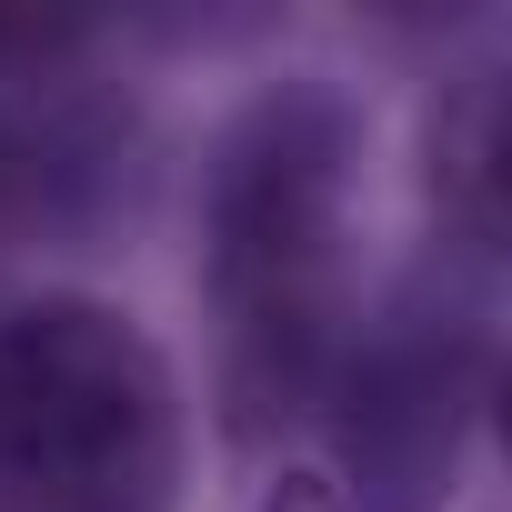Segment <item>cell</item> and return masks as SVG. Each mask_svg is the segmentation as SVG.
<instances>
[{
	"instance_id": "cell-1",
	"label": "cell",
	"mask_w": 512,
	"mask_h": 512,
	"mask_svg": "<svg viewBox=\"0 0 512 512\" xmlns=\"http://www.w3.org/2000/svg\"><path fill=\"white\" fill-rule=\"evenodd\" d=\"M362 282V101L332 71L251 91L201 171V322L231 442H282L332 402Z\"/></svg>"
},
{
	"instance_id": "cell-2",
	"label": "cell",
	"mask_w": 512,
	"mask_h": 512,
	"mask_svg": "<svg viewBox=\"0 0 512 512\" xmlns=\"http://www.w3.org/2000/svg\"><path fill=\"white\" fill-rule=\"evenodd\" d=\"M0 502L11 512L181 502V392L131 312L91 292H41L0 312Z\"/></svg>"
},
{
	"instance_id": "cell-3",
	"label": "cell",
	"mask_w": 512,
	"mask_h": 512,
	"mask_svg": "<svg viewBox=\"0 0 512 512\" xmlns=\"http://www.w3.org/2000/svg\"><path fill=\"white\" fill-rule=\"evenodd\" d=\"M472 322L432 292H412L372 342L352 332L342 372H332V442H342V492H382V512H432V492L452 482L462 422H472Z\"/></svg>"
},
{
	"instance_id": "cell-4",
	"label": "cell",
	"mask_w": 512,
	"mask_h": 512,
	"mask_svg": "<svg viewBox=\"0 0 512 512\" xmlns=\"http://www.w3.org/2000/svg\"><path fill=\"white\" fill-rule=\"evenodd\" d=\"M422 181H432V221L462 251L512 262V61H482L432 91Z\"/></svg>"
},
{
	"instance_id": "cell-5",
	"label": "cell",
	"mask_w": 512,
	"mask_h": 512,
	"mask_svg": "<svg viewBox=\"0 0 512 512\" xmlns=\"http://www.w3.org/2000/svg\"><path fill=\"white\" fill-rule=\"evenodd\" d=\"M262 512H362V502H352L332 472H282V482L262 492Z\"/></svg>"
},
{
	"instance_id": "cell-6",
	"label": "cell",
	"mask_w": 512,
	"mask_h": 512,
	"mask_svg": "<svg viewBox=\"0 0 512 512\" xmlns=\"http://www.w3.org/2000/svg\"><path fill=\"white\" fill-rule=\"evenodd\" d=\"M31 171H41V161H31V141H21V121L0 111V231L21 221V201H31Z\"/></svg>"
},
{
	"instance_id": "cell-7",
	"label": "cell",
	"mask_w": 512,
	"mask_h": 512,
	"mask_svg": "<svg viewBox=\"0 0 512 512\" xmlns=\"http://www.w3.org/2000/svg\"><path fill=\"white\" fill-rule=\"evenodd\" d=\"M492 432H502V462H512V362L492 372Z\"/></svg>"
}]
</instances>
